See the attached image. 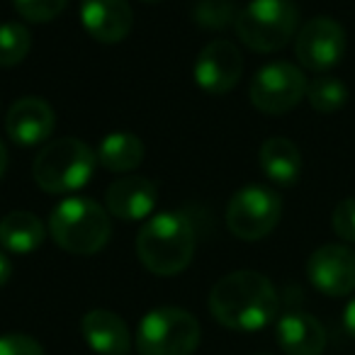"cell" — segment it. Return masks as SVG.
<instances>
[{"mask_svg": "<svg viewBox=\"0 0 355 355\" xmlns=\"http://www.w3.org/2000/svg\"><path fill=\"white\" fill-rule=\"evenodd\" d=\"M12 3L27 22H37V25L56 20L69 6V0H12Z\"/></svg>", "mask_w": 355, "mask_h": 355, "instance_id": "23", "label": "cell"}, {"mask_svg": "<svg viewBox=\"0 0 355 355\" xmlns=\"http://www.w3.org/2000/svg\"><path fill=\"white\" fill-rule=\"evenodd\" d=\"M280 214L282 202L272 190L263 185H248L229 200L227 227L241 241H258L277 227Z\"/></svg>", "mask_w": 355, "mask_h": 355, "instance_id": "7", "label": "cell"}, {"mask_svg": "<svg viewBox=\"0 0 355 355\" xmlns=\"http://www.w3.org/2000/svg\"><path fill=\"white\" fill-rule=\"evenodd\" d=\"M202 338L200 321L180 306L148 311L137 329L139 355H193Z\"/></svg>", "mask_w": 355, "mask_h": 355, "instance_id": "5", "label": "cell"}, {"mask_svg": "<svg viewBox=\"0 0 355 355\" xmlns=\"http://www.w3.org/2000/svg\"><path fill=\"white\" fill-rule=\"evenodd\" d=\"M300 10L295 0H251L236 17V35L253 51H277L295 37Z\"/></svg>", "mask_w": 355, "mask_h": 355, "instance_id": "6", "label": "cell"}, {"mask_svg": "<svg viewBox=\"0 0 355 355\" xmlns=\"http://www.w3.org/2000/svg\"><path fill=\"white\" fill-rule=\"evenodd\" d=\"M343 326H345V331L355 338V297L348 302V306H345V311H343Z\"/></svg>", "mask_w": 355, "mask_h": 355, "instance_id": "26", "label": "cell"}, {"mask_svg": "<svg viewBox=\"0 0 355 355\" xmlns=\"http://www.w3.org/2000/svg\"><path fill=\"white\" fill-rule=\"evenodd\" d=\"M306 277L326 297H345L355 290V251L340 243L316 248L306 261Z\"/></svg>", "mask_w": 355, "mask_h": 355, "instance_id": "10", "label": "cell"}, {"mask_svg": "<svg viewBox=\"0 0 355 355\" xmlns=\"http://www.w3.org/2000/svg\"><path fill=\"white\" fill-rule=\"evenodd\" d=\"M80 22L95 42L117 44L129 35L134 15L127 0H83Z\"/></svg>", "mask_w": 355, "mask_h": 355, "instance_id": "12", "label": "cell"}, {"mask_svg": "<svg viewBox=\"0 0 355 355\" xmlns=\"http://www.w3.org/2000/svg\"><path fill=\"white\" fill-rule=\"evenodd\" d=\"M137 256L148 272L171 277L183 272L195 256V229L183 212H161L141 227Z\"/></svg>", "mask_w": 355, "mask_h": 355, "instance_id": "2", "label": "cell"}, {"mask_svg": "<svg viewBox=\"0 0 355 355\" xmlns=\"http://www.w3.org/2000/svg\"><path fill=\"white\" fill-rule=\"evenodd\" d=\"M306 88H309V83L297 66L287 64V61H275V64L263 66L253 76L248 98H251L253 107L261 112L285 114L302 103Z\"/></svg>", "mask_w": 355, "mask_h": 355, "instance_id": "8", "label": "cell"}, {"mask_svg": "<svg viewBox=\"0 0 355 355\" xmlns=\"http://www.w3.org/2000/svg\"><path fill=\"white\" fill-rule=\"evenodd\" d=\"M236 17L234 0H198L193 8V20L207 30H224L232 22L236 25Z\"/></svg>", "mask_w": 355, "mask_h": 355, "instance_id": "22", "label": "cell"}, {"mask_svg": "<svg viewBox=\"0 0 355 355\" xmlns=\"http://www.w3.org/2000/svg\"><path fill=\"white\" fill-rule=\"evenodd\" d=\"M331 224H334V232L338 234V239L355 243V198H348L336 205Z\"/></svg>", "mask_w": 355, "mask_h": 355, "instance_id": "24", "label": "cell"}, {"mask_svg": "<svg viewBox=\"0 0 355 355\" xmlns=\"http://www.w3.org/2000/svg\"><path fill=\"white\" fill-rule=\"evenodd\" d=\"M98 161L112 173H129L144 161V141L132 132H112L100 141Z\"/></svg>", "mask_w": 355, "mask_h": 355, "instance_id": "19", "label": "cell"}, {"mask_svg": "<svg viewBox=\"0 0 355 355\" xmlns=\"http://www.w3.org/2000/svg\"><path fill=\"white\" fill-rule=\"evenodd\" d=\"M56 127V114L51 105L42 98H20L6 117L10 139L22 146H35L51 137Z\"/></svg>", "mask_w": 355, "mask_h": 355, "instance_id": "13", "label": "cell"}, {"mask_svg": "<svg viewBox=\"0 0 355 355\" xmlns=\"http://www.w3.org/2000/svg\"><path fill=\"white\" fill-rule=\"evenodd\" d=\"M261 168L272 183L292 185L302 173V153L290 139L270 137L261 146Z\"/></svg>", "mask_w": 355, "mask_h": 355, "instance_id": "18", "label": "cell"}, {"mask_svg": "<svg viewBox=\"0 0 355 355\" xmlns=\"http://www.w3.org/2000/svg\"><path fill=\"white\" fill-rule=\"evenodd\" d=\"M243 73V59L236 44L229 40H214L200 51L195 61V80L209 95H224L239 83Z\"/></svg>", "mask_w": 355, "mask_h": 355, "instance_id": "11", "label": "cell"}, {"mask_svg": "<svg viewBox=\"0 0 355 355\" xmlns=\"http://www.w3.org/2000/svg\"><path fill=\"white\" fill-rule=\"evenodd\" d=\"M280 300L266 275L236 270L224 275L209 292V311L234 331H261L277 316Z\"/></svg>", "mask_w": 355, "mask_h": 355, "instance_id": "1", "label": "cell"}, {"mask_svg": "<svg viewBox=\"0 0 355 355\" xmlns=\"http://www.w3.org/2000/svg\"><path fill=\"white\" fill-rule=\"evenodd\" d=\"M110 214L88 198H69L49 217V234L56 246L76 256H93L110 241Z\"/></svg>", "mask_w": 355, "mask_h": 355, "instance_id": "3", "label": "cell"}, {"mask_svg": "<svg viewBox=\"0 0 355 355\" xmlns=\"http://www.w3.org/2000/svg\"><path fill=\"white\" fill-rule=\"evenodd\" d=\"M44 224L37 214L25 212V209H15L8 212L0 219V246L10 253H27L37 251L44 241Z\"/></svg>", "mask_w": 355, "mask_h": 355, "instance_id": "17", "label": "cell"}, {"mask_svg": "<svg viewBox=\"0 0 355 355\" xmlns=\"http://www.w3.org/2000/svg\"><path fill=\"white\" fill-rule=\"evenodd\" d=\"M275 336L285 355H321L326 348L324 324L304 311H290L282 316Z\"/></svg>", "mask_w": 355, "mask_h": 355, "instance_id": "16", "label": "cell"}, {"mask_svg": "<svg viewBox=\"0 0 355 355\" xmlns=\"http://www.w3.org/2000/svg\"><path fill=\"white\" fill-rule=\"evenodd\" d=\"M107 214L124 222L146 219L156 207V185L141 175H124L114 180L105 193Z\"/></svg>", "mask_w": 355, "mask_h": 355, "instance_id": "14", "label": "cell"}, {"mask_svg": "<svg viewBox=\"0 0 355 355\" xmlns=\"http://www.w3.org/2000/svg\"><path fill=\"white\" fill-rule=\"evenodd\" d=\"M85 343L98 355H129L132 353V334L119 314L107 309H93L80 321Z\"/></svg>", "mask_w": 355, "mask_h": 355, "instance_id": "15", "label": "cell"}, {"mask_svg": "<svg viewBox=\"0 0 355 355\" xmlns=\"http://www.w3.org/2000/svg\"><path fill=\"white\" fill-rule=\"evenodd\" d=\"M345 51V32L331 17H314L295 37V54L300 64L316 73L334 69Z\"/></svg>", "mask_w": 355, "mask_h": 355, "instance_id": "9", "label": "cell"}, {"mask_svg": "<svg viewBox=\"0 0 355 355\" xmlns=\"http://www.w3.org/2000/svg\"><path fill=\"white\" fill-rule=\"evenodd\" d=\"M6 168H8V148L6 144L0 141V178L6 175Z\"/></svg>", "mask_w": 355, "mask_h": 355, "instance_id": "28", "label": "cell"}, {"mask_svg": "<svg viewBox=\"0 0 355 355\" xmlns=\"http://www.w3.org/2000/svg\"><path fill=\"white\" fill-rule=\"evenodd\" d=\"M144 3H153V0H144Z\"/></svg>", "mask_w": 355, "mask_h": 355, "instance_id": "29", "label": "cell"}, {"mask_svg": "<svg viewBox=\"0 0 355 355\" xmlns=\"http://www.w3.org/2000/svg\"><path fill=\"white\" fill-rule=\"evenodd\" d=\"M12 275V263L8 261L6 253H0V287L8 285V280H10Z\"/></svg>", "mask_w": 355, "mask_h": 355, "instance_id": "27", "label": "cell"}, {"mask_svg": "<svg viewBox=\"0 0 355 355\" xmlns=\"http://www.w3.org/2000/svg\"><path fill=\"white\" fill-rule=\"evenodd\" d=\"M306 98L319 114H334L345 105L348 90H345L343 80L334 78V76H319L306 88Z\"/></svg>", "mask_w": 355, "mask_h": 355, "instance_id": "20", "label": "cell"}, {"mask_svg": "<svg viewBox=\"0 0 355 355\" xmlns=\"http://www.w3.org/2000/svg\"><path fill=\"white\" fill-rule=\"evenodd\" d=\"M98 153L76 137H64L44 146L35 158V180L44 193L64 195L80 190L90 180Z\"/></svg>", "mask_w": 355, "mask_h": 355, "instance_id": "4", "label": "cell"}, {"mask_svg": "<svg viewBox=\"0 0 355 355\" xmlns=\"http://www.w3.org/2000/svg\"><path fill=\"white\" fill-rule=\"evenodd\" d=\"M0 355H44V348L27 334H6L0 336Z\"/></svg>", "mask_w": 355, "mask_h": 355, "instance_id": "25", "label": "cell"}, {"mask_svg": "<svg viewBox=\"0 0 355 355\" xmlns=\"http://www.w3.org/2000/svg\"><path fill=\"white\" fill-rule=\"evenodd\" d=\"M32 49V35L20 22H6L0 25V66L10 69L25 61Z\"/></svg>", "mask_w": 355, "mask_h": 355, "instance_id": "21", "label": "cell"}]
</instances>
